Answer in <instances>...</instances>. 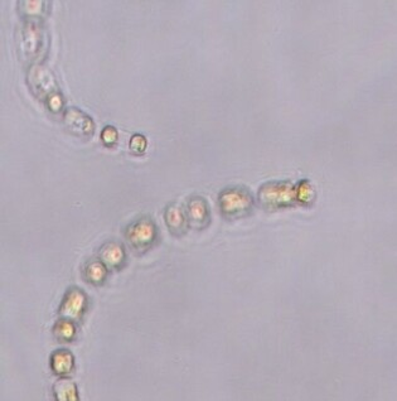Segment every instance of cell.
<instances>
[{"mask_svg":"<svg viewBox=\"0 0 397 401\" xmlns=\"http://www.w3.org/2000/svg\"><path fill=\"white\" fill-rule=\"evenodd\" d=\"M27 81L32 93L52 112H59L63 108V96L53 73L42 65H33L28 71Z\"/></svg>","mask_w":397,"mask_h":401,"instance_id":"cell-1","label":"cell"},{"mask_svg":"<svg viewBox=\"0 0 397 401\" xmlns=\"http://www.w3.org/2000/svg\"><path fill=\"white\" fill-rule=\"evenodd\" d=\"M164 218L170 234L174 236H182L189 227L185 209H183L179 204H168L164 212Z\"/></svg>","mask_w":397,"mask_h":401,"instance_id":"cell-10","label":"cell"},{"mask_svg":"<svg viewBox=\"0 0 397 401\" xmlns=\"http://www.w3.org/2000/svg\"><path fill=\"white\" fill-rule=\"evenodd\" d=\"M315 198V191L308 181H301L296 187V199L303 204H309Z\"/></svg>","mask_w":397,"mask_h":401,"instance_id":"cell-16","label":"cell"},{"mask_svg":"<svg viewBox=\"0 0 397 401\" xmlns=\"http://www.w3.org/2000/svg\"><path fill=\"white\" fill-rule=\"evenodd\" d=\"M53 390L57 401H80L76 383L70 378H59L54 383Z\"/></svg>","mask_w":397,"mask_h":401,"instance_id":"cell-14","label":"cell"},{"mask_svg":"<svg viewBox=\"0 0 397 401\" xmlns=\"http://www.w3.org/2000/svg\"><path fill=\"white\" fill-rule=\"evenodd\" d=\"M18 49L21 55L27 61L37 62L43 57V50L47 49L46 33L42 28L41 22L37 20H24L23 25L19 29Z\"/></svg>","mask_w":397,"mask_h":401,"instance_id":"cell-2","label":"cell"},{"mask_svg":"<svg viewBox=\"0 0 397 401\" xmlns=\"http://www.w3.org/2000/svg\"><path fill=\"white\" fill-rule=\"evenodd\" d=\"M89 305V299L84 290L77 287H71L64 294L59 305V315L64 319L79 322L85 314Z\"/></svg>","mask_w":397,"mask_h":401,"instance_id":"cell-7","label":"cell"},{"mask_svg":"<svg viewBox=\"0 0 397 401\" xmlns=\"http://www.w3.org/2000/svg\"><path fill=\"white\" fill-rule=\"evenodd\" d=\"M117 138H119V134H117V130L114 126H106V128H104V130L101 133V139L105 145L109 146V148L110 146H114L117 143Z\"/></svg>","mask_w":397,"mask_h":401,"instance_id":"cell-18","label":"cell"},{"mask_svg":"<svg viewBox=\"0 0 397 401\" xmlns=\"http://www.w3.org/2000/svg\"><path fill=\"white\" fill-rule=\"evenodd\" d=\"M107 272L109 269L101 260H90L84 266V276L86 281L96 287L104 284L107 277Z\"/></svg>","mask_w":397,"mask_h":401,"instance_id":"cell-12","label":"cell"},{"mask_svg":"<svg viewBox=\"0 0 397 401\" xmlns=\"http://www.w3.org/2000/svg\"><path fill=\"white\" fill-rule=\"evenodd\" d=\"M185 214H187L188 224L193 228L203 230L210 224V207L203 197H190L187 202V206H185Z\"/></svg>","mask_w":397,"mask_h":401,"instance_id":"cell-8","label":"cell"},{"mask_svg":"<svg viewBox=\"0 0 397 401\" xmlns=\"http://www.w3.org/2000/svg\"><path fill=\"white\" fill-rule=\"evenodd\" d=\"M18 5L19 12L23 17H26V20H37L41 22V19L43 17H46L47 12H48V3L47 2H39V0H23L19 2Z\"/></svg>","mask_w":397,"mask_h":401,"instance_id":"cell-13","label":"cell"},{"mask_svg":"<svg viewBox=\"0 0 397 401\" xmlns=\"http://www.w3.org/2000/svg\"><path fill=\"white\" fill-rule=\"evenodd\" d=\"M218 206L223 217L237 219L252 211L253 198L248 189L243 187H228L218 196Z\"/></svg>","mask_w":397,"mask_h":401,"instance_id":"cell-3","label":"cell"},{"mask_svg":"<svg viewBox=\"0 0 397 401\" xmlns=\"http://www.w3.org/2000/svg\"><path fill=\"white\" fill-rule=\"evenodd\" d=\"M148 141L145 139L144 135L142 134H135L134 136H131V140H130V149H131L133 153L135 154H143L147 149Z\"/></svg>","mask_w":397,"mask_h":401,"instance_id":"cell-17","label":"cell"},{"mask_svg":"<svg viewBox=\"0 0 397 401\" xmlns=\"http://www.w3.org/2000/svg\"><path fill=\"white\" fill-rule=\"evenodd\" d=\"M99 259L110 270H119L126 261V254L121 244L116 241H109L99 250Z\"/></svg>","mask_w":397,"mask_h":401,"instance_id":"cell-9","label":"cell"},{"mask_svg":"<svg viewBox=\"0 0 397 401\" xmlns=\"http://www.w3.org/2000/svg\"><path fill=\"white\" fill-rule=\"evenodd\" d=\"M62 121L67 131L80 139H89L95 133V123L91 116L77 107L66 108Z\"/></svg>","mask_w":397,"mask_h":401,"instance_id":"cell-6","label":"cell"},{"mask_svg":"<svg viewBox=\"0 0 397 401\" xmlns=\"http://www.w3.org/2000/svg\"><path fill=\"white\" fill-rule=\"evenodd\" d=\"M124 235L131 249L138 252H145L157 241L158 228L152 218L144 216L127 224Z\"/></svg>","mask_w":397,"mask_h":401,"instance_id":"cell-5","label":"cell"},{"mask_svg":"<svg viewBox=\"0 0 397 401\" xmlns=\"http://www.w3.org/2000/svg\"><path fill=\"white\" fill-rule=\"evenodd\" d=\"M52 370L56 375L69 376L74 371L75 358L69 350H57L51 356Z\"/></svg>","mask_w":397,"mask_h":401,"instance_id":"cell-11","label":"cell"},{"mask_svg":"<svg viewBox=\"0 0 397 401\" xmlns=\"http://www.w3.org/2000/svg\"><path fill=\"white\" fill-rule=\"evenodd\" d=\"M258 202L268 211L290 207L295 203L296 188L290 182H268L257 193Z\"/></svg>","mask_w":397,"mask_h":401,"instance_id":"cell-4","label":"cell"},{"mask_svg":"<svg viewBox=\"0 0 397 401\" xmlns=\"http://www.w3.org/2000/svg\"><path fill=\"white\" fill-rule=\"evenodd\" d=\"M53 334L59 342H71L76 335V327H75V322L70 319H61L57 320V323L54 324L53 328Z\"/></svg>","mask_w":397,"mask_h":401,"instance_id":"cell-15","label":"cell"}]
</instances>
